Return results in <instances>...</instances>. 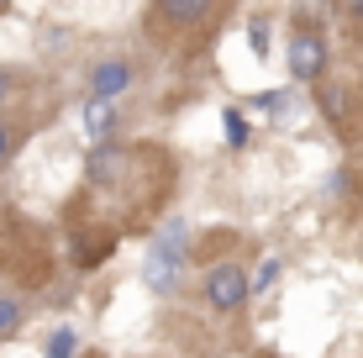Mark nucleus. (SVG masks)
<instances>
[{"label": "nucleus", "mask_w": 363, "mask_h": 358, "mask_svg": "<svg viewBox=\"0 0 363 358\" xmlns=\"http://www.w3.org/2000/svg\"><path fill=\"white\" fill-rule=\"evenodd\" d=\"M184 237H190V227L184 221H164L158 227V237L147 242V264H143V279L153 295H169L179 285V264H184Z\"/></svg>", "instance_id": "obj_1"}, {"label": "nucleus", "mask_w": 363, "mask_h": 358, "mask_svg": "<svg viewBox=\"0 0 363 358\" xmlns=\"http://www.w3.org/2000/svg\"><path fill=\"white\" fill-rule=\"evenodd\" d=\"M316 106H321V116H327L342 138L358 132V90H353V84H337V79L316 84Z\"/></svg>", "instance_id": "obj_2"}, {"label": "nucleus", "mask_w": 363, "mask_h": 358, "mask_svg": "<svg viewBox=\"0 0 363 358\" xmlns=\"http://www.w3.org/2000/svg\"><path fill=\"white\" fill-rule=\"evenodd\" d=\"M247 295H253V285H247V274L237 264H216L206 274V301L216 306V311H237Z\"/></svg>", "instance_id": "obj_3"}, {"label": "nucleus", "mask_w": 363, "mask_h": 358, "mask_svg": "<svg viewBox=\"0 0 363 358\" xmlns=\"http://www.w3.org/2000/svg\"><path fill=\"white\" fill-rule=\"evenodd\" d=\"M321 69H327V37L300 27V32L290 37V74L311 84V79H321Z\"/></svg>", "instance_id": "obj_4"}, {"label": "nucleus", "mask_w": 363, "mask_h": 358, "mask_svg": "<svg viewBox=\"0 0 363 358\" xmlns=\"http://www.w3.org/2000/svg\"><path fill=\"white\" fill-rule=\"evenodd\" d=\"M90 84H95V95L100 101H111V95H121L132 84V69L121 64V58H111V64H100L95 74H90Z\"/></svg>", "instance_id": "obj_5"}, {"label": "nucleus", "mask_w": 363, "mask_h": 358, "mask_svg": "<svg viewBox=\"0 0 363 358\" xmlns=\"http://www.w3.org/2000/svg\"><path fill=\"white\" fill-rule=\"evenodd\" d=\"M111 248H116V237H100V232H79L74 237V264L79 269H95V264H106Z\"/></svg>", "instance_id": "obj_6"}, {"label": "nucleus", "mask_w": 363, "mask_h": 358, "mask_svg": "<svg viewBox=\"0 0 363 358\" xmlns=\"http://www.w3.org/2000/svg\"><path fill=\"white\" fill-rule=\"evenodd\" d=\"M211 6H216V0H158L164 21H174V27H195V21H206Z\"/></svg>", "instance_id": "obj_7"}, {"label": "nucleus", "mask_w": 363, "mask_h": 358, "mask_svg": "<svg viewBox=\"0 0 363 358\" xmlns=\"http://www.w3.org/2000/svg\"><path fill=\"white\" fill-rule=\"evenodd\" d=\"M111 127H116V111H111V101H100V95H95V101L84 106V132H90V142L106 147L111 142Z\"/></svg>", "instance_id": "obj_8"}, {"label": "nucleus", "mask_w": 363, "mask_h": 358, "mask_svg": "<svg viewBox=\"0 0 363 358\" xmlns=\"http://www.w3.org/2000/svg\"><path fill=\"white\" fill-rule=\"evenodd\" d=\"M74 348H79V332H74V327H58L53 337H48L43 358H74Z\"/></svg>", "instance_id": "obj_9"}, {"label": "nucleus", "mask_w": 363, "mask_h": 358, "mask_svg": "<svg viewBox=\"0 0 363 358\" xmlns=\"http://www.w3.org/2000/svg\"><path fill=\"white\" fill-rule=\"evenodd\" d=\"M327 11H332V0H300V6H295V16H300V27H306V32H311V21H316V32H321Z\"/></svg>", "instance_id": "obj_10"}, {"label": "nucleus", "mask_w": 363, "mask_h": 358, "mask_svg": "<svg viewBox=\"0 0 363 358\" xmlns=\"http://www.w3.org/2000/svg\"><path fill=\"white\" fill-rule=\"evenodd\" d=\"M221 127H227V142H232V147L247 142V116H242V111H227V116H221Z\"/></svg>", "instance_id": "obj_11"}, {"label": "nucleus", "mask_w": 363, "mask_h": 358, "mask_svg": "<svg viewBox=\"0 0 363 358\" xmlns=\"http://www.w3.org/2000/svg\"><path fill=\"white\" fill-rule=\"evenodd\" d=\"M16 322H21V306H16V301H6V295H0V337H6V332L16 327Z\"/></svg>", "instance_id": "obj_12"}, {"label": "nucleus", "mask_w": 363, "mask_h": 358, "mask_svg": "<svg viewBox=\"0 0 363 358\" xmlns=\"http://www.w3.org/2000/svg\"><path fill=\"white\" fill-rule=\"evenodd\" d=\"M274 279H279V258H264V269H258V279H253V295H258V290H269Z\"/></svg>", "instance_id": "obj_13"}, {"label": "nucleus", "mask_w": 363, "mask_h": 358, "mask_svg": "<svg viewBox=\"0 0 363 358\" xmlns=\"http://www.w3.org/2000/svg\"><path fill=\"white\" fill-rule=\"evenodd\" d=\"M342 11H347V21H358V27H363V0H342Z\"/></svg>", "instance_id": "obj_14"}, {"label": "nucleus", "mask_w": 363, "mask_h": 358, "mask_svg": "<svg viewBox=\"0 0 363 358\" xmlns=\"http://www.w3.org/2000/svg\"><path fill=\"white\" fill-rule=\"evenodd\" d=\"M11 95H16V90H11V74H0V106H6Z\"/></svg>", "instance_id": "obj_15"}, {"label": "nucleus", "mask_w": 363, "mask_h": 358, "mask_svg": "<svg viewBox=\"0 0 363 358\" xmlns=\"http://www.w3.org/2000/svg\"><path fill=\"white\" fill-rule=\"evenodd\" d=\"M6 153H11V127L0 121V158H6Z\"/></svg>", "instance_id": "obj_16"}, {"label": "nucleus", "mask_w": 363, "mask_h": 358, "mask_svg": "<svg viewBox=\"0 0 363 358\" xmlns=\"http://www.w3.org/2000/svg\"><path fill=\"white\" fill-rule=\"evenodd\" d=\"M6 6H11V0H0V11H6Z\"/></svg>", "instance_id": "obj_17"}]
</instances>
